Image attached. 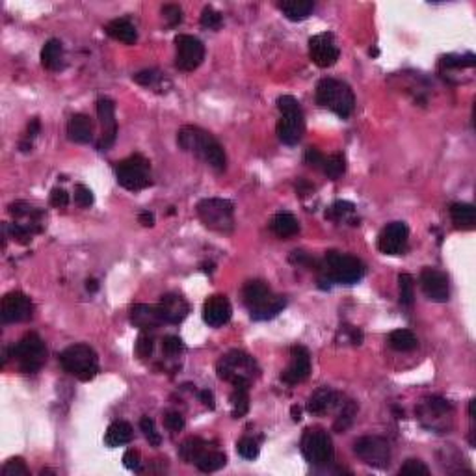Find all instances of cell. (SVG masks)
<instances>
[{
    "label": "cell",
    "instance_id": "1",
    "mask_svg": "<svg viewBox=\"0 0 476 476\" xmlns=\"http://www.w3.org/2000/svg\"><path fill=\"white\" fill-rule=\"evenodd\" d=\"M177 144L181 149L192 153L195 158L203 161L216 172H225L227 156H225L224 147L211 132L203 131L199 126L186 125L179 131Z\"/></svg>",
    "mask_w": 476,
    "mask_h": 476
},
{
    "label": "cell",
    "instance_id": "2",
    "mask_svg": "<svg viewBox=\"0 0 476 476\" xmlns=\"http://www.w3.org/2000/svg\"><path fill=\"white\" fill-rule=\"evenodd\" d=\"M318 283L320 287H327L331 283L338 285H356L365 276V264L350 253L327 252L324 261L318 264Z\"/></svg>",
    "mask_w": 476,
    "mask_h": 476
},
{
    "label": "cell",
    "instance_id": "3",
    "mask_svg": "<svg viewBox=\"0 0 476 476\" xmlns=\"http://www.w3.org/2000/svg\"><path fill=\"white\" fill-rule=\"evenodd\" d=\"M242 298L253 320H270L285 309L287 299L276 294L261 279H253L244 285Z\"/></svg>",
    "mask_w": 476,
    "mask_h": 476
},
{
    "label": "cell",
    "instance_id": "4",
    "mask_svg": "<svg viewBox=\"0 0 476 476\" xmlns=\"http://www.w3.org/2000/svg\"><path fill=\"white\" fill-rule=\"evenodd\" d=\"M316 103L335 112L340 120H348L356 108V97L352 88L346 82L335 81V79H322L318 82Z\"/></svg>",
    "mask_w": 476,
    "mask_h": 476
},
{
    "label": "cell",
    "instance_id": "5",
    "mask_svg": "<svg viewBox=\"0 0 476 476\" xmlns=\"http://www.w3.org/2000/svg\"><path fill=\"white\" fill-rule=\"evenodd\" d=\"M277 108L281 112V120L277 121V138L285 145H296L304 138L305 117L302 106L293 95H283L277 99Z\"/></svg>",
    "mask_w": 476,
    "mask_h": 476
},
{
    "label": "cell",
    "instance_id": "6",
    "mask_svg": "<svg viewBox=\"0 0 476 476\" xmlns=\"http://www.w3.org/2000/svg\"><path fill=\"white\" fill-rule=\"evenodd\" d=\"M216 370H218L220 378L229 381L233 387H238V385L252 387L253 376L258 374L255 359L242 350H231L229 354H225L216 365Z\"/></svg>",
    "mask_w": 476,
    "mask_h": 476
},
{
    "label": "cell",
    "instance_id": "7",
    "mask_svg": "<svg viewBox=\"0 0 476 476\" xmlns=\"http://www.w3.org/2000/svg\"><path fill=\"white\" fill-rule=\"evenodd\" d=\"M60 365L65 372L81 381H90L99 372V357L92 346L73 345L60 354Z\"/></svg>",
    "mask_w": 476,
    "mask_h": 476
},
{
    "label": "cell",
    "instance_id": "8",
    "mask_svg": "<svg viewBox=\"0 0 476 476\" xmlns=\"http://www.w3.org/2000/svg\"><path fill=\"white\" fill-rule=\"evenodd\" d=\"M179 456L186 463L195 465L203 473H214V470H220L227 463V458H225V454L222 450L208 447L207 443L199 439V437H188L179 448Z\"/></svg>",
    "mask_w": 476,
    "mask_h": 476
},
{
    "label": "cell",
    "instance_id": "9",
    "mask_svg": "<svg viewBox=\"0 0 476 476\" xmlns=\"http://www.w3.org/2000/svg\"><path fill=\"white\" fill-rule=\"evenodd\" d=\"M197 216L201 224L216 233H231L235 229V207L233 203L222 197H208L199 201L197 205Z\"/></svg>",
    "mask_w": 476,
    "mask_h": 476
},
{
    "label": "cell",
    "instance_id": "10",
    "mask_svg": "<svg viewBox=\"0 0 476 476\" xmlns=\"http://www.w3.org/2000/svg\"><path fill=\"white\" fill-rule=\"evenodd\" d=\"M117 183L125 190L140 192L151 184V162L144 155H131L115 166Z\"/></svg>",
    "mask_w": 476,
    "mask_h": 476
},
{
    "label": "cell",
    "instance_id": "11",
    "mask_svg": "<svg viewBox=\"0 0 476 476\" xmlns=\"http://www.w3.org/2000/svg\"><path fill=\"white\" fill-rule=\"evenodd\" d=\"M12 357H15L19 363L21 372L35 374L47 359L45 343L41 340L38 333H26L17 345L12 348Z\"/></svg>",
    "mask_w": 476,
    "mask_h": 476
},
{
    "label": "cell",
    "instance_id": "12",
    "mask_svg": "<svg viewBox=\"0 0 476 476\" xmlns=\"http://www.w3.org/2000/svg\"><path fill=\"white\" fill-rule=\"evenodd\" d=\"M302 454L315 467H326L335 458L331 436L322 428H309L302 437Z\"/></svg>",
    "mask_w": 476,
    "mask_h": 476
},
{
    "label": "cell",
    "instance_id": "13",
    "mask_svg": "<svg viewBox=\"0 0 476 476\" xmlns=\"http://www.w3.org/2000/svg\"><path fill=\"white\" fill-rule=\"evenodd\" d=\"M354 450L359 458L367 465L385 469L391 463V447L384 437L378 436H365L357 439L354 445Z\"/></svg>",
    "mask_w": 476,
    "mask_h": 476
},
{
    "label": "cell",
    "instance_id": "14",
    "mask_svg": "<svg viewBox=\"0 0 476 476\" xmlns=\"http://www.w3.org/2000/svg\"><path fill=\"white\" fill-rule=\"evenodd\" d=\"M175 47H177V54H175V65L181 71H195L205 58V45L201 43L197 38L188 34H179L175 38Z\"/></svg>",
    "mask_w": 476,
    "mask_h": 476
},
{
    "label": "cell",
    "instance_id": "15",
    "mask_svg": "<svg viewBox=\"0 0 476 476\" xmlns=\"http://www.w3.org/2000/svg\"><path fill=\"white\" fill-rule=\"evenodd\" d=\"M309 56L313 60V63L322 67V69L335 65L338 56H340V52H338V47L335 43L333 34L324 32V34L313 35L309 40Z\"/></svg>",
    "mask_w": 476,
    "mask_h": 476
},
{
    "label": "cell",
    "instance_id": "16",
    "mask_svg": "<svg viewBox=\"0 0 476 476\" xmlns=\"http://www.w3.org/2000/svg\"><path fill=\"white\" fill-rule=\"evenodd\" d=\"M2 320L6 324L15 322H26L34 316V304L23 293H8L2 299V309H0Z\"/></svg>",
    "mask_w": 476,
    "mask_h": 476
},
{
    "label": "cell",
    "instance_id": "17",
    "mask_svg": "<svg viewBox=\"0 0 476 476\" xmlns=\"http://www.w3.org/2000/svg\"><path fill=\"white\" fill-rule=\"evenodd\" d=\"M409 229L404 222L385 225L378 236V249L385 255H402L407 247Z\"/></svg>",
    "mask_w": 476,
    "mask_h": 476
},
{
    "label": "cell",
    "instance_id": "18",
    "mask_svg": "<svg viewBox=\"0 0 476 476\" xmlns=\"http://www.w3.org/2000/svg\"><path fill=\"white\" fill-rule=\"evenodd\" d=\"M420 287L426 298L436 302V304H445L450 298V287H448V277L445 272L437 268H425L420 272Z\"/></svg>",
    "mask_w": 476,
    "mask_h": 476
},
{
    "label": "cell",
    "instance_id": "19",
    "mask_svg": "<svg viewBox=\"0 0 476 476\" xmlns=\"http://www.w3.org/2000/svg\"><path fill=\"white\" fill-rule=\"evenodd\" d=\"M311 374V356L305 346H293L290 348V363L281 374V379L287 385H298L309 378Z\"/></svg>",
    "mask_w": 476,
    "mask_h": 476
},
{
    "label": "cell",
    "instance_id": "20",
    "mask_svg": "<svg viewBox=\"0 0 476 476\" xmlns=\"http://www.w3.org/2000/svg\"><path fill=\"white\" fill-rule=\"evenodd\" d=\"M97 115L103 126V138L97 144L99 151H108L117 138V121H115V104L112 99L103 97L97 101Z\"/></svg>",
    "mask_w": 476,
    "mask_h": 476
},
{
    "label": "cell",
    "instance_id": "21",
    "mask_svg": "<svg viewBox=\"0 0 476 476\" xmlns=\"http://www.w3.org/2000/svg\"><path fill=\"white\" fill-rule=\"evenodd\" d=\"M233 315V307L227 296L222 294H214L203 305V320L207 322L211 327H222L231 320Z\"/></svg>",
    "mask_w": 476,
    "mask_h": 476
},
{
    "label": "cell",
    "instance_id": "22",
    "mask_svg": "<svg viewBox=\"0 0 476 476\" xmlns=\"http://www.w3.org/2000/svg\"><path fill=\"white\" fill-rule=\"evenodd\" d=\"M156 305H158L164 324H181L188 316V302L181 294H164Z\"/></svg>",
    "mask_w": 476,
    "mask_h": 476
},
{
    "label": "cell",
    "instance_id": "23",
    "mask_svg": "<svg viewBox=\"0 0 476 476\" xmlns=\"http://www.w3.org/2000/svg\"><path fill=\"white\" fill-rule=\"evenodd\" d=\"M340 406H343V396L329 387L316 389L307 400V411L311 415H327Z\"/></svg>",
    "mask_w": 476,
    "mask_h": 476
},
{
    "label": "cell",
    "instance_id": "24",
    "mask_svg": "<svg viewBox=\"0 0 476 476\" xmlns=\"http://www.w3.org/2000/svg\"><path fill=\"white\" fill-rule=\"evenodd\" d=\"M131 322L136 327H140L142 331H149V329H156L158 326L164 324L158 311V305H147V304H136L131 309Z\"/></svg>",
    "mask_w": 476,
    "mask_h": 476
},
{
    "label": "cell",
    "instance_id": "25",
    "mask_svg": "<svg viewBox=\"0 0 476 476\" xmlns=\"http://www.w3.org/2000/svg\"><path fill=\"white\" fill-rule=\"evenodd\" d=\"M67 136L75 144H90L93 140V125L84 114H75L67 123Z\"/></svg>",
    "mask_w": 476,
    "mask_h": 476
},
{
    "label": "cell",
    "instance_id": "26",
    "mask_svg": "<svg viewBox=\"0 0 476 476\" xmlns=\"http://www.w3.org/2000/svg\"><path fill=\"white\" fill-rule=\"evenodd\" d=\"M106 34L115 41H121L125 45H134L138 40V32L136 26L129 21V19H114L106 24Z\"/></svg>",
    "mask_w": 476,
    "mask_h": 476
},
{
    "label": "cell",
    "instance_id": "27",
    "mask_svg": "<svg viewBox=\"0 0 476 476\" xmlns=\"http://www.w3.org/2000/svg\"><path fill=\"white\" fill-rule=\"evenodd\" d=\"M41 65L49 71L63 67V45L60 40H49L41 49Z\"/></svg>",
    "mask_w": 476,
    "mask_h": 476
},
{
    "label": "cell",
    "instance_id": "28",
    "mask_svg": "<svg viewBox=\"0 0 476 476\" xmlns=\"http://www.w3.org/2000/svg\"><path fill=\"white\" fill-rule=\"evenodd\" d=\"M450 218L456 229H475L476 211L470 203H454L450 207Z\"/></svg>",
    "mask_w": 476,
    "mask_h": 476
},
{
    "label": "cell",
    "instance_id": "29",
    "mask_svg": "<svg viewBox=\"0 0 476 476\" xmlns=\"http://www.w3.org/2000/svg\"><path fill=\"white\" fill-rule=\"evenodd\" d=\"M277 6L290 21H304L315 10V2L313 0H283Z\"/></svg>",
    "mask_w": 476,
    "mask_h": 476
},
{
    "label": "cell",
    "instance_id": "30",
    "mask_svg": "<svg viewBox=\"0 0 476 476\" xmlns=\"http://www.w3.org/2000/svg\"><path fill=\"white\" fill-rule=\"evenodd\" d=\"M132 441V426L125 420H115L108 426L106 430V436H104V443L108 445L110 448L123 447V445H129Z\"/></svg>",
    "mask_w": 476,
    "mask_h": 476
},
{
    "label": "cell",
    "instance_id": "31",
    "mask_svg": "<svg viewBox=\"0 0 476 476\" xmlns=\"http://www.w3.org/2000/svg\"><path fill=\"white\" fill-rule=\"evenodd\" d=\"M270 229L279 238H290L299 231V224L290 213H277L270 222Z\"/></svg>",
    "mask_w": 476,
    "mask_h": 476
},
{
    "label": "cell",
    "instance_id": "32",
    "mask_svg": "<svg viewBox=\"0 0 476 476\" xmlns=\"http://www.w3.org/2000/svg\"><path fill=\"white\" fill-rule=\"evenodd\" d=\"M389 346L396 352H413L419 346V340L409 329H395L389 333Z\"/></svg>",
    "mask_w": 476,
    "mask_h": 476
},
{
    "label": "cell",
    "instance_id": "33",
    "mask_svg": "<svg viewBox=\"0 0 476 476\" xmlns=\"http://www.w3.org/2000/svg\"><path fill=\"white\" fill-rule=\"evenodd\" d=\"M231 407H233V417L240 419L249 409V387L238 385L231 393Z\"/></svg>",
    "mask_w": 476,
    "mask_h": 476
},
{
    "label": "cell",
    "instance_id": "34",
    "mask_svg": "<svg viewBox=\"0 0 476 476\" xmlns=\"http://www.w3.org/2000/svg\"><path fill=\"white\" fill-rule=\"evenodd\" d=\"M345 170H346L345 155L335 153V155H331V156H324V162H322V172L326 173L329 179L335 181V179H338L343 173H345Z\"/></svg>",
    "mask_w": 476,
    "mask_h": 476
},
{
    "label": "cell",
    "instance_id": "35",
    "mask_svg": "<svg viewBox=\"0 0 476 476\" xmlns=\"http://www.w3.org/2000/svg\"><path fill=\"white\" fill-rule=\"evenodd\" d=\"M354 211H356V207H354V203H350V201H337V203H333L331 207H329V211L326 213V218L333 220V222H343L348 216H352Z\"/></svg>",
    "mask_w": 476,
    "mask_h": 476
},
{
    "label": "cell",
    "instance_id": "36",
    "mask_svg": "<svg viewBox=\"0 0 476 476\" xmlns=\"http://www.w3.org/2000/svg\"><path fill=\"white\" fill-rule=\"evenodd\" d=\"M398 288H400V304L406 305V307H411L413 305V277L409 274H400L398 276Z\"/></svg>",
    "mask_w": 476,
    "mask_h": 476
},
{
    "label": "cell",
    "instance_id": "37",
    "mask_svg": "<svg viewBox=\"0 0 476 476\" xmlns=\"http://www.w3.org/2000/svg\"><path fill=\"white\" fill-rule=\"evenodd\" d=\"M140 430L144 432L145 439L149 441V445H153V447H161L162 437L161 434L156 432L155 420L149 419V417H142V420H140Z\"/></svg>",
    "mask_w": 476,
    "mask_h": 476
},
{
    "label": "cell",
    "instance_id": "38",
    "mask_svg": "<svg viewBox=\"0 0 476 476\" xmlns=\"http://www.w3.org/2000/svg\"><path fill=\"white\" fill-rule=\"evenodd\" d=\"M2 476H30V470L23 458H12L2 467Z\"/></svg>",
    "mask_w": 476,
    "mask_h": 476
},
{
    "label": "cell",
    "instance_id": "39",
    "mask_svg": "<svg viewBox=\"0 0 476 476\" xmlns=\"http://www.w3.org/2000/svg\"><path fill=\"white\" fill-rule=\"evenodd\" d=\"M222 21H224V19H222V13H220L218 10H214L213 6L203 8V12H201V24H203L205 28L220 30Z\"/></svg>",
    "mask_w": 476,
    "mask_h": 476
},
{
    "label": "cell",
    "instance_id": "40",
    "mask_svg": "<svg viewBox=\"0 0 476 476\" xmlns=\"http://www.w3.org/2000/svg\"><path fill=\"white\" fill-rule=\"evenodd\" d=\"M236 450L244 459H255L258 456V445L257 441H253L252 437H242L236 445Z\"/></svg>",
    "mask_w": 476,
    "mask_h": 476
},
{
    "label": "cell",
    "instance_id": "41",
    "mask_svg": "<svg viewBox=\"0 0 476 476\" xmlns=\"http://www.w3.org/2000/svg\"><path fill=\"white\" fill-rule=\"evenodd\" d=\"M441 65H445V67H473L475 65V54H467L465 58L450 54V56L443 58Z\"/></svg>",
    "mask_w": 476,
    "mask_h": 476
},
{
    "label": "cell",
    "instance_id": "42",
    "mask_svg": "<svg viewBox=\"0 0 476 476\" xmlns=\"http://www.w3.org/2000/svg\"><path fill=\"white\" fill-rule=\"evenodd\" d=\"M162 350H164V354L170 357L179 356V354L184 350L183 340H181L177 335H170V337L164 338V343H162Z\"/></svg>",
    "mask_w": 476,
    "mask_h": 476
},
{
    "label": "cell",
    "instance_id": "43",
    "mask_svg": "<svg viewBox=\"0 0 476 476\" xmlns=\"http://www.w3.org/2000/svg\"><path fill=\"white\" fill-rule=\"evenodd\" d=\"M400 475H430V469L420 459H407L400 467Z\"/></svg>",
    "mask_w": 476,
    "mask_h": 476
},
{
    "label": "cell",
    "instance_id": "44",
    "mask_svg": "<svg viewBox=\"0 0 476 476\" xmlns=\"http://www.w3.org/2000/svg\"><path fill=\"white\" fill-rule=\"evenodd\" d=\"M75 203L79 207L86 208L93 205V192L84 184H76L75 186Z\"/></svg>",
    "mask_w": 476,
    "mask_h": 476
},
{
    "label": "cell",
    "instance_id": "45",
    "mask_svg": "<svg viewBox=\"0 0 476 476\" xmlns=\"http://www.w3.org/2000/svg\"><path fill=\"white\" fill-rule=\"evenodd\" d=\"M136 354H138L142 359H145V357H149L151 354H153V338H151L149 335H145V333L140 335L138 343H136Z\"/></svg>",
    "mask_w": 476,
    "mask_h": 476
},
{
    "label": "cell",
    "instance_id": "46",
    "mask_svg": "<svg viewBox=\"0 0 476 476\" xmlns=\"http://www.w3.org/2000/svg\"><path fill=\"white\" fill-rule=\"evenodd\" d=\"M164 425H166L167 430L179 432L184 428V417L177 411H170V413L164 415Z\"/></svg>",
    "mask_w": 476,
    "mask_h": 476
},
{
    "label": "cell",
    "instance_id": "47",
    "mask_svg": "<svg viewBox=\"0 0 476 476\" xmlns=\"http://www.w3.org/2000/svg\"><path fill=\"white\" fill-rule=\"evenodd\" d=\"M162 13H164V17H166V21L172 24V26H175V24H179L183 21V10L179 6H175V4H167V6L162 8Z\"/></svg>",
    "mask_w": 476,
    "mask_h": 476
},
{
    "label": "cell",
    "instance_id": "48",
    "mask_svg": "<svg viewBox=\"0 0 476 476\" xmlns=\"http://www.w3.org/2000/svg\"><path fill=\"white\" fill-rule=\"evenodd\" d=\"M51 205L56 208H65L69 205V194L63 188H54L51 192Z\"/></svg>",
    "mask_w": 476,
    "mask_h": 476
},
{
    "label": "cell",
    "instance_id": "49",
    "mask_svg": "<svg viewBox=\"0 0 476 476\" xmlns=\"http://www.w3.org/2000/svg\"><path fill=\"white\" fill-rule=\"evenodd\" d=\"M123 463L129 470H140V452L138 450H126L125 456H123Z\"/></svg>",
    "mask_w": 476,
    "mask_h": 476
},
{
    "label": "cell",
    "instance_id": "50",
    "mask_svg": "<svg viewBox=\"0 0 476 476\" xmlns=\"http://www.w3.org/2000/svg\"><path fill=\"white\" fill-rule=\"evenodd\" d=\"M305 162L313 167H322L324 155L318 149H315V147H309V149L305 151Z\"/></svg>",
    "mask_w": 476,
    "mask_h": 476
},
{
    "label": "cell",
    "instance_id": "51",
    "mask_svg": "<svg viewBox=\"0 0 476 476\" xmlns=\"http://www.w3.org/2000/svg\"><path fill=\"white\" fill-rule=\"evenodd\" d=\"M134 81L142 84V86H149V84H153L156 81V73L155 71H142V73L134 75Z\"/></svg>",
    "mask_w": 476,
    "mask_h": 476
},
{
    "label": "cell",
    "instance_id": "52",
    "mask_svg": "<svg viewBox=\"0 0 476 476\" xmlns=\"http://www.w3.org/2000/svg\"><path fill=\"white\" fill-rule=\"evenodd\" d=\"M140 224L144 227H153L155 225V216L151 213H142L140 214Z\"/></svg>",
    "mask_w": 476,
    "mask_h": 476
},
{
    "label": "cell",
    "instance_id": "53",
    "mask_svg": "<svg viewBox=\"0 0 476 476\" xmlns=\"http://www.w3.org/2000/svg\"><path fill=\"white\" fill-rule=\"evenodd\" d=\"M201 400H203V404L205 406H208L211 409H214V395L211 393V391H201Z\"/></svg>",
    "mask_w": 476,
    "mask_h": 476
},
{
    "label": "cell",
    "instance_id": "54",
    "mask_svg": "<svg viewBox=\"0 0 476 476\" xmlns=\"http://www.w3.org/2000/svg\"><path fill=\"white\" fill-rule=\"evenodd\" d=\"M40 129H41L40 120H38V117H34V120L30 121V125H28V138H34V136H38Z\"/></svg>",
    "mask_w": 476,
    "mask_h": 476
},
{
    "label": "cell",
    "instance_id": "55",
    "mask_svg": "<svg viewBox=\"0 0 476 476\" xmlns=\"http://www.w3.org/2000/svg\"><path fill=\"white\" fill-rule=\"evenodd\" d=\"M290 413H293V420H296V422H299V420H302V409H299L298 406H293Z\"/></svg>",
    "mask_w": 476,
    "mask_h": 476
},
{
    "label": "cell",
    "instance_id": "56",
    "mask_svg": "<svg viewBox=\"0 0 476 476\" xmlns=\"http://www.w3.org/2000/svg\"><path fill=\"white\" fill-rule=\"evenodd\" d=\"M86 288H88V290H93V293H95V290H97V281H93V279H92V281H88L86 283Z\"/></svg>",
    "mask_w": 476,
    "mask_h": 476
}]
</instances>
